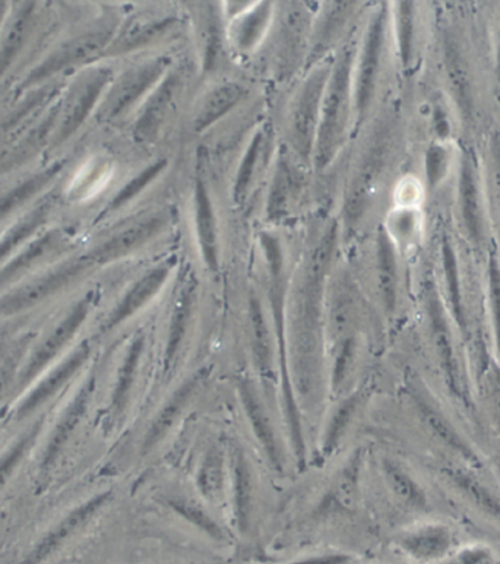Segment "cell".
<instances>
[{
	"label": "cell",
	"instance_id": "1",
	"mask_svg": "<svg viewBox=\"0 0 500 564\" xmlns=\"http://www.w3.org/2000/svg\"><path fill=\"white\" fill-rule=\"evenodd\" d=\"M355 52L346 46L333 66L325 89L318 135H316L314 163L323 172L346 145L352 109V61Z\"/></svg>",
	"mask_w": 500,
	"mask_h": 564
},
{
	"label": "cell",
	"instance_id": "2",
	"mask_svg": "<svg viewBox=\"0 0 500 564\" xmlns=\"http://www.w3.org/2000/svg\"><path fill=\"white\" fill-rule=\"evenodd\" d=\"M118 26L115 22H97L56 44L33 68L26 72L21 79L20 91L29 93L31 89L52 84L56 76L83 68L106 56Z\"/></svg>",
	"mask_w": 500,
	"mask_h": 564
},
{
	"label": "cell",
	"instance_id": "3",
	"mask_svg": "<svg viewBox=\"0 0 500 564\" xmlns=\"http://www.w3.org/2000/svg\"><path fill=\"white\" fill-rule=\"evenodd\" d=\"M115 79L113 69L107 65L88 66L79 72L57 101V120L51 148L59 150L73 140L91 116H96L98 106Z\"/></svg>",
	"mask_w": 500,
	"mask_h": 564
},
{
	"label": "cell",
	"instance_id": "4",
	"mask_svg": "<svg viewBox=\"0 0 500 564\" xmlns=\"http://www.w3.org/2000/svg\"><path fill=\"white\" fill-rule=\"evenodd\" d=\"M170 65V57L157 56L140 62L123 74L115 76L96 111L97 122L115 124L128 118L141 102L144 105L146 97L162 83Z\"/></svg>",
	"mask_w": 500,
	"mask_h": 564
},
{
	"label": "cell",
	"instance_id": "5",
	"mask_svg": "<svg viewBox=\"0 0 500 564\" xmlns=\"http://www.w3.org/2000/svg\"><path fill=\"white\" fill-rule=\"evenodd\" d=\"M333 64H325L311 72L301 88L297 89L293 105L290 107L289 135L290 142L302 160L309 161L314 156L316 135H318L320 107H323L325 89Z\"/></svg>",
	"mask_w": 500,
	"mask_h": 564
},
{
	"label": "cell",
	"instance_id": "6",
	"mask_svg": "<svg viewBox=\"0 0 500 564\" xmlns=\"http://www.w3.org/2000/svg\"><path fill=\"white\" fill-rule=\"evenodd\" d=\"M383 43H385V13L381 9L370 21L359 59L356 68H352V109L359 123L365 119L373 100Z\"/></svg>",
	"mask_w": 500,
	"mask_h": 564
},
{
	"label": "cell",
	"instance_id": "7",
	"mask_svg": "<svg viewBox=\"0 0 500 564\" xmlns=\"http://www.w3.org/2000/svg\"><path fill=\"white\" fill-rule=\"evenodd\" d=\"M57 100L48 105L22 132H18L11 142L0 152V177L18 172L33 163L46 148H51L57 120Z\"/></svg>",
	"mask_w": 500,
	"mask_h": 564
},
{
	"label": "cell",
	"instance_id": "8",
	"mask_svg": "<svg viewBox=\"0 0 500 564\" xmlns=\"http://www.w3.org/2000/svg\"><path fill=\"white\" fill-rule=\"evenodd\" d=\"M167 226L166 213H154L138 218L119 230L111 232L107 239L98 241L85 257L91 265L118 261L128 257L160 235Z\"/></svg>",
	"mask_w": 500,
	"mask_h": 564
},
{
	"label": "cell",
	"instance_id": "9",
	"mask_svg": "<svg viewBox=\"0 0 500 564\" xmlns=\"http://www.w3.org/2000/svg\"><path fill=\"white\" fill-rule=\"evenodd\" d=\"M424 304L428 324H431L432 338L436 347L437 360H439L442 373L445 376L449 391L458 398H464L461 367H459L458 354L455 351L453 329L448 315L442 303L439 290L433 282H427L424 289Z\"/></svg>",
	"mask_w": 500,
	"mask_h": 564
},
{
	"label": "cell",
	"instance_id": "10",
	"mask_svg": "<svg viewBox=\"0 0 500 564\" xmlns=\"http://www.w3.org/2000/svg\"><path fill=\"white\" fill-rule=\"evenodd\" d=\"M183 85H185V75L182 70L174 69L167 72L162 83L146 97L132 127V135L137 142L151 143L155 141L176 107Z\"/></svg>",
	"mask_w": 500,
	"mask_h": 564
},
{
	"label": "cell",
	"instance_id": "11",
	"mask_svg": "<svg viewBox=\"0 0 500 564\" xmlns=\"http://www.w3.org/2000/svg\"><path fill=\"white\" fill-rule=\"evenodd\" d=\"M39 22V3H17L9 8L8 15L0 26V83L7 78L9 70H12L13 66L20 62Z\"/></svg>",
	"mask_w": 500,
	"mask_h": 564
},
{
	"label": "cell",
	"instance_id": "12",
	"mask_svg": "<svg viewBox=\"0 0 500 564\" xmlns=\"http://www.w3.org/2000/svg\"><path fill=\"white\" fill-rule=\"evenodd\" d=\"M401 552L417 564H442L459 547L457 534L444 522H426L399 539Z\"/></svg>",
	"mask_w": 500,
	"mask_h": 564
},
{
	"label": "cell",
	"instance_id": "13",
	"mask_svg": "<svg viewBox=\"0 0 500 564\" xmlns=\"http://www.w3.org/2000/svg\"><path fill=\"white\" fill-rule=\"evenodd\" d=\"M416 404L420 415H422L424 424L431 430L433 436L437 438L446 447L453 452L454 455L458 456L467 468L480 469L483 468V460L480 455L477 454L475 447L466 441L461 432L455 427L454 423L450 422L448 415L441 410V406L433 401V398H428L424 391L417 392Z\"/></svg>",
	"mask_w": 500,
	"mask_h": 564
},
{
	"label": "cell",
	"instance_id": "14",
	"mask_svg": "<svg viewBox=\"0 0 500 564\" xmlns=\"http://www.w3.org/2000/svg\"><path fill=\"white\" fill-rule=\"evenodd\" d=\"M57 195L55 192H48L37 199L35 205H31L24 215H21L7 231L0 236V265L7 262L9 257H13L26 245L31 243L35 237L46 231V227L56 212Z\"/></svg>",
	"mask_w": 500,
	"mask_h": 564
},
{
	"label": "cell",
	"instance_id": "15",
	"mask_svg": "<svg viewBox=\"0 0 500 564\" xmlns=\"http://www.w3.org/2000/svg\"><path fill=\"white\" fill-rule=\"evenodd\" d=\"M70 245L69 235L62 227H51L35 237L24 249L11 258V262L0 270V285L33 270L48 259L59 257Z\"/></svg>",
	"mask_w": 500,
	"mask_h": 564
},
{
	"label": "cell",
	"instance_id": "16",
	"mask_svg": "<svg viewBox=\"0 0 500 564\" xmlns=\"http://www.w3.org/2000/svg\"><path fill=\"white\" fill-rule=\"evenodd\" d=\"M66 167V161H56L47 167L29 174L24 181L13 183L0 194V226L9 221L22 208L30 207L31 200L39 198L61 177Z\"/></svg>",
	"mask_w": 500,
	"mask_h": 564
},
{
	"label": "cell",
	"instance_id": "17",
	"mask_svg": "<svg viewBox=\"0 0 500 564\" xmlns=\"http://www.w3.org/2000/svg\"><path fill=\"white\" fill-rule=\"evenodd\" d=\"M177 18H138L129 21L127 25L116 31L113 42L107 48L106 56H123L141 51L150 44L162 40L164 35L176 29Z\"/></svg>",
	"mask_w": 500,
	"mask_h": 564
},
{
	"label": "cell",
	"instance_id": "18",
	"mask_svg": "<svg viewBox=\"0 0 500 564\" xmlns=\"http://www.w3.org/2000/svg\"><path fill=\"white\" fill-rule=\"evenodd\" d=\"M383 156V142L377 140L360 161L359 169L348 185L346 204H344V218L348 227L356 226L363 217L368 205L369 192L372 189L374 177L381 169Z\"/></svg>",
	"mask_w": 500,
	"mask_h": 564
},
{
	"label": "cell",
	"instance_id": "19",
	"mask_svg": "<svg viewBox=\"0 0 500 564\" xmlns=\"http://www.w3.org/2000/svg\"><path fill=\"white\" fill-rule=\"evenodd\" d=\"M59 88L56 84L43 85L25 93L24 100L17 101L0 115V152L11 142L12 138L31 122V119L42 113L48 105L56 100Z\"/></svg>",
	"mask_w": 500,
	"mask_h": 564
},
{
	"label": "cell",
	"instance_id": "20",
	"mask_svg": "<svg viewBox=\"0 0 500 564\" xmlns=\"http://www.w3.org/2000/svg\"><path fill=\"white\" fill-rule=\"evenodd\" d=\"M91 267V263H89L85 254L84 257L62 262L59 267H56L55 270L48 272V274L44 275L43 279L34 282V284L25 286L24 290L18 291V293L12 295V297L4 300L3 307L11 312L39 302V300L47 297L48 294L55 293V291L59 290L61 286H64L74 279H77V276L81 275L83 272L87 271L88 268Z\"/></svg>",
	"mask_w": 500,
	"mask_h": 564
},
{
	"label": "cell",
	"instance_id": "21",
	"mask_svg": "<svg viewBox=\"0 0 500 564\" xmlns=\"http://www.w3.org/2000/svg\"><path fill=\"white\" fill-rule=\"evenodd\" d=\"M442 477L464 500L500 525V495L490 489L470 468L445 467Z\"/></svg>",
	"mask_w": 500,
	"mask_h": 564
},
{
	"label": "cell",
	"instance_id": "22",
	"mask_svg": "<svg viewBox=\"0 0 500 564\" xmlns=\"http://www.w3.org/2000/svg\"><path fill=\"white\" fill-rule=\"evenodd\" d=\"M194 223L195 236L200 254L211 270L218 265V227L216 212L207 183L196 178L194 187Z\"/></svg>",
	"mask_w": 500,
	"mask_h": 564
},
{
	"label": "cell",
	"instance_id": "23",
	"mask_svg": "<svg viewBox=\"0 0 500 564\" xmlns=\"http://www.w3.org/2000/svg\"><path fill=\"white\" fill-rule=\"evenodd\" d=\"M248 88L239 83H225L205 94L196 110L194 129L203 133L230 115L248 97Z\"/></svg>",
	"mask_w": 500,
	"mask_h": 564
},
{
	"label": "cell",
	"instance_id": "24",
	"mask_svg": "<svg viewBox=\"0 0 500 564\" xmlns=\"http://www.w3.org/2000/svg\"><path fill=\"white\" fill-rule=\"evenodd\" d=\"M274 7L270 2L254 3L240 13L230 26L229 39L236 51L250 53L261 44L270 29Z\"/></svg>",
	"mask_w": 500,
	"mask_h": 564
},
{
	"label": "cell",
	"instance_id": "25",
	"mask_svg": "<svg viewBox=\"0 0 500 564\" xmlns=\"http://www.w3.org/2000/svg\"><path fill=\"white\" fill-rule=\"evenodd\" d=\"M271 138L265 129H259L250 141L247 152H244L242 161H240L238 174L233 185L235 203L242 205L247 203L250 191L257 181V176L261 173L263 165L267 163L270 150Z\"/></svg>",
	"mask_w": 500,
	"mask_h": 564
},
{
	"label": "cell",
	"instance_id": "26",
	"mask_svg": "<svg viewBox=\"0 0 500 564\" xmlns=\"http://www.w3.org/2000/svg\"><path fill=\"white\" fill-rule=\"evenodd\" d=\"M459 205H461L463 221L472 243H483V218H481L479 191L475 170L470 161L464 160L461 176H459Z\"/></svg>",
	"mask_w": 500,
	"mask_h": 564
},
{
	"label": "cell",
	"instance_id": "27",
	"mask_svg": "<svg viewBox=\"0 0 500 564\" xmlns=\"http://www.w3.org/2000/svg\"><path fill=\"white\" fill-rule=\"evenodd\" d=\"M298 176L284 155L276 160L274 177H272L270 196H268L267 215L270 219H279L289 213L290 205L297 194Z\"/></svg>",
	"mask_w": 500,
	"mask_h": 564
},
{
	"label": "cell",
	"instance_id": "28",
	"mask_svg": "<svg viewBox=\"0 0 500 564\" xmlns=\"http://www.w3.org/2000/svg\"><path fill=\"white\" fill-rule=\"evenodd\" d=\"M442 267H444L446 299L450 316L457 324L459 333H467V315L466 306H464L461 279H459V270L457 254L454 252L453 245L448 239L442 240Z\"/></svg>",
	"mask_w": 500,
	"mask_h": 564
},
{
	"label": "cell",
	"instance_id": "29",
	"mask_svg": "<svg viewBox=\"0 0 500 564\" xmlns=\"http://www.w3.org/2000/svg\"><path fill=\"white\" fill-rule=\"evenodd\" d=\"M378 271L381 281L383 302L392 311L395 307L396 282H399V270H396V254L394 240L387 231H379L378 235Z\"/></svg>",
	"mask_w": 500,
	"mask_h": 564
},
{
	"label": "cell",
	"instance_id": "30",
	"mask_svg": "<svg viewBox=\"0 0 500 564\" xmlns=\"http://www.w3.org/2000/svg\"><path fill=\"white\" fill-rule=\"evenodd\" d=\"M170 272L169 265H162L151 270L149 274L142 276L131 291L127 294L123 302L120 303L118 311L115 313V321H122L123 317L131 315L132 312L138 311L142 304L149 302L154 293H157L163 282L167 280Z\"/></svg>",
	"mask_w": 500,
	"mask_h": 564
},
{
	"label": "cell",
	"instance_id": "31",
	"mask_svg": "<svg viewBox=\"0 0 500 564\" xmlns=\"http://www.w3.org/2000/svg\"><path fill=\"white\" fill-rule=\"evenodd\" d=\"M167 160L162 159L154 161L153 164H150L149 167L142 170V172L138 173L135 177H132L131 181L127 183L115 195V198L110 200L109 207H107V214H115L128 207L132 200H135L138 196L142 194L146 189L153 185L155 178L162 176V173L167 167Z\"/></svg>",
	"mask_w": 500,
	"mask_h": 564
},
{
	"label": "cell",
	"instance_id": "32",
	"mask_svg": "<svg viewBox=\"0 0 500 564\" xmlns=\"http://www.w3.org/2000/svg\"><path fill=\"white\" fill-rule=\"evenodd\" d=\"M387 477L390 480L392 490L413 509L427 508V494L424 487L410 474L401 468L399 464H387Z\"/></svg>",
	"mask_w": 500,
	"mask_h": 564
},
{
	"label": "cell",
	"instance_id": "33",
	"mask_svg": "<svg viewBox=\"0 0 500 564\" xmlns=\"http://www.w3.org/2000/svg\"><path fill=\"white\" fill-rule=\"evenodd\" d=\"M488 299L492 317L493 350L500 365V267L497 258H490L488 271Z\"/></svg>",
	"mask_w": 500,
	"mask_h": 564
},
{
	"label": "cell",
	"instance_id": "34",
	"mask_svg": "<svg viewBox=\"0 0 500 564\" xmlns=\"http://www.w3.org/2000/svg\"><path fill=\"white\" fill-rule=\"evenodd\" d=\"M388 226H390V231L387 232L391 239H395L399 243L410 245L417 239L420 217L413 208H401L391 214Z\"/></svg>",
	"mask_w": 500,
	"mask_h": 564
},
{
	"label": "cell",
	"instance_id": "35",
	"mask_svg": "<svg viewBox=\"0 0 500 564\" xmlns=\"http://www.w3.org/2000/svg\"><path fill=\"white\" fill-rule=\"evenodd\" d=\"M413 21V4L401 2L396 12V37H399L400 55L404 65H409L412 61Z\"/></svg>",
	"mask_w": 500,
	"mask_h": 564
},
{
	"label": "cell",
	"instance_id": "36",
	"mask_svg": "<svg viewBox=\"0 0 500 564\" xmlns=\"http://www.w3.org/2000/svg\"><path fill=\"white\" fill-rule=\"evenodd\" d=\"M442 564H500V557L489 545L472 543L459 545L448 561Z\"/></svg>",
	"mask_w": 500,
	"mask_h": 564
},
{
	"label": "cell",
	"instance_id": "37",
	"mask_svg": "<svg viewBox=\"0 0 500 564\" xmlns=\"http://www.w3.org/2000/svg\"><path fill=\"white\" fill-rule=\"evenodd\" d=\"M203 42L205 44V66L211 69L217 64L218 52H220V25L217 17L213 13L203 18Z\"/></svg>",
	"mask_w": 500,
	"mask_h": 564
},
{
	"label": "cell",
	"instance_id": "38",
	"mask_svg": "<svg viewBox=\"0 0 500 564\" xmlns=\"http://www.w3.org/2000/svg\"><path fill=\"white\" fill-rule=\"evenodd\" d=\"M448 170V152L442 145H433L426 152V177L432 189L439 186Z\"/></svg>",
	"mask_w": 500,
	"mask_h": 564
},
{
	"label": "cell",
	"instance_id": "39",
	"mask_svg": "<svg viewBox=\"0 0 500 564\" xmlns=\"http://www.w3.org/2000/svg\"><path fill=\"white\" fill-rule=\"evenodd\" d=\"M399 195L401 204L407 205L405 208H412L420 198V187L414 181H405L401 183Z\"/></svg>",
	"mask_w": 500,
	"mask_h": 564
},
{
	"label": "cell",
	"instance_id": "40",
	"mask_svg": "<svg viewBox=\"0 0 500 564\" xmlns=\"http://www.w3.org/2000/svg\"><path fill=\"white\" fill-rule=\"evenodd\" d=\"M493 173L494 182H497L498 199L500 208V135L493 138L492 141Z\"/></svg>",
	"mask_w": 500,
	"mask_h": 564
},
{
	"label": "cell",
	"instance_id": "41",
	"mask_svg": "<svg viewBox=\"0 0 500 564\" xmlns=\"http://www.w3.org/2000/svg\"><path fill=\"white\" fill-rule=\"evenodd\" d=\"M433 119H435L437 135L444 138L445 140V138L449 135V124L448 120H446L444 111H442L439 107H436L435 116H433Z\"/></svg>",
	"mask_w": 500,
	"mask_h": 564
},
{
	"label": "cell",
	"instance_id": "42",
	"mask_svg": "<svg viewBox=\"0 0 500 564\" xmlns=\"http://www.w3.org/2000/svg\"><path fill=\"white\" fill-rule=\"evenodd\" d=\"M9 7L7 3H0V26H2L4 18H7Z\"/></svg>",
	"mask_w": 500,
	"mask_h": 564
},
{
	"label": "cell",
	"instance_id": "43",
	"mask_svg": "<svg viewBox=\"0 0 500 564\" xmlns=\"http://www.w3.org/2000/svg\"><path fill=\"white\" fill-rule=\"evenodd\" d=\"M339 563V558H324V561H320V562H306V563H301V564H338Z\"/></svg>",
	"mask_w": 500,
	"mask_h": 564
},
{
	"label": "cell",
	"instance_id": "44",
	"mask_svg": "<svg viewBox=\"0 0 500 564\" xmlns=\"http://www.w3.org/2000/svg\"><path fill=\"white\" fill-rule=\"evenodd\" d=\"M498 70L500 74V44H499V55H498Z\"/></svg>",
	"mask_w": 500,
	"mask_h": 564
}]
</instances>
